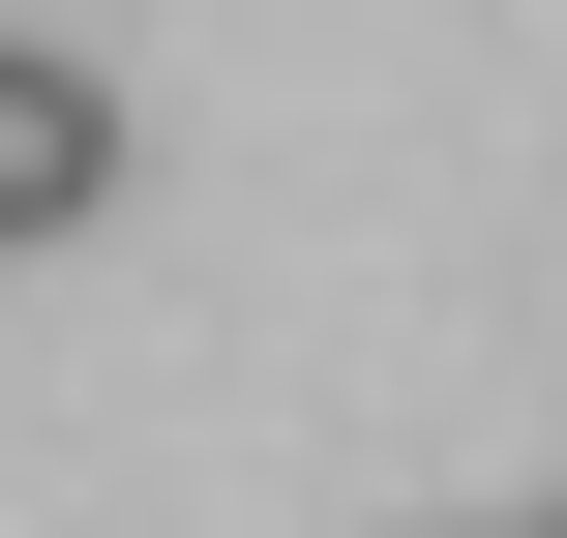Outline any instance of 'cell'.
I'll use <instances>...</instances> for the list:
<instances>
[{
    "label": "cell",
    "mask_w": 567,
    "mask_h": 538,
    "mask_svg": "<svg viewBox=\"0 0 567 538\" xmlns=\"http://www.w3.org/2000/svg\"><path fill=\"white\" fill-rule=\"evenodd\" d=\"M90 210H120V60L0 30V240H90Z\"/></svg>",
    "instance_id": "cell-1"
}]
</instances>
